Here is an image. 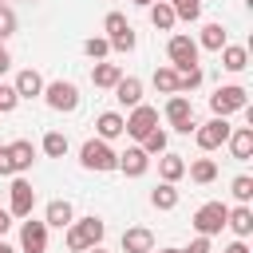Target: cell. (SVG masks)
<instances>
[{
  "label": "cell",
  "instance_id": "11",
  "mask_svg": "<svg viewBox=\"0 0 253 253\" xmlns=\"http://www.w3.org/2000/svg\"><path fill=\"white\" fill-rule=\"evenodd\" d=\"M166 119H170V126H174L178 134H190V130H194V107H190V99H186V95H170Z\"/></svg>",
  "mask_w": 253,
  "mask_h": 253
},
{
  "label": "cell",
  "instance_id": "14",
  "mask_svg": "<svg viewBox=\"0 0 253 253\" xmlns=\"http://www.w3.org/2000/svg\"><path fill=\"white\" fill-rule=\"evenodd\" d=\"M111 91H115V99H119L123 107H130V111L142 103V79H134V75H123Z\"/></svg>",
  "mask_w": 253,
  "mask_h": 253
},
{
  "label": "cell",
  "instance_id": "28",
  "mask_svg": "<svg viewBox=\"0 0 253 253\" xmlns=\"http://www.w3.org/2000/svg\"><path fill=\"white\" fill-rule=\"evenodd\" d=\"M198 43H202V47H210V51H221V47H225V28H221V24H206Z\"/></svg>",
  "mask_w": 253,
  "mask_h": 253
},
{
  "label": "cell",
  "instance_id": "6",
  "mask_svg": "<svg viewBox=\"0 0 253 253\" xmlns=\"http://www.w3.org/2000/svg\"><path fill=\"white\" fill-rule=\"evenodd\" d=\"M43 99L51 111H75L79 107V87L71 79H55V83H43Z\"/></svg>",
  "mask_w": 253,
  "mask_h": 253
},
{
  "label": "cell",
  "instance_id": "33",
  "mask_svg": "<svg viewBox=\"0 0 253 253\" xmlns=\"http://www.w3.org/2000/svg\"><path fill=\"white\" fill-rule=\"evenodd\" d=\"M142 150H146V154H166V130L154 126V130L142 138Z\"/></svg>",
  "mask_w": 253,
  "mask_h": 253
},
{
  "label": "cell",
  "instance_id": "2",
  "mask_svg": "<svg viewBox=\"0 0 253 253\" xmlns=\"http://www.w3.org/2000/svg\"><path fill=\"white\" fill-rule=\"evenodd\" d=\"M79 162H83V170H99V174L119 170V154H115L103 138H87L83 150H79Z\"/></svg>",
  "mask_w": 253,
  "mask_h": 253
},
{
  "label": "cell",
  "instance_id": "45",
  "mask_svg": "<svg viewBox=\"0 0 253 253\" xmlns=\"http://www.w3.org/2000/svg\"><path fill=\"white\" fill-rule=\"evenodd\" d=\"M158 253H182V249H158Z\"/></svg>",
  "mask_w": 253,
  "mask_h": 253
},
{
  "label": "cell",
  "instance_id": "38",
  "mask_svg": "<svg viewBox=\"0 0 253 253\" xmlns=\"http://www.w3.org/2000/svg\"><path fill=\"white\" fill-rule=\"evenodd\" d=\"M182 253H210V237H194V241H190Z\"/></svg>",
  "mask_w": 253,
  "mask_h": 253
},
{
  "label": "cell",
  "instance_id": "44",
  "mask_svg": "<svg viewBox=\"0 0 253 253\" xmlns=\"http://www.w3.org/2000/svg\"><path fill=\"white\" fill-rule=\"evenodd\" d=\"M130 4H138V8H150V4H154V0H130Z\"/></svg>",
  "mask_w": 253,
  "mask_h": 253
},
{
  "label": "cell",
  "instance_id": "32",
  "mask_svg": "<svg viewBox=\"0 0 253 253\" xmlns=\"http://www.w3.org/2000/svg\"><path fill=\"white\" fill-rule=\"evenodd\" d=\"M198 83H202V67H182L178 71V95L182 91H194Z\"/></svg>",
  "mask_w": 253,
  "mask_h": 253
},
{
  "label": "cell",
  "instance_id": "13",
  "mask_svg": "<svg viewBox=\"0 0 253 253\" xmlns=\"http://www.w3.org/2000/svg\"><path fill=\"white\" fill-rule=\"evenodd\" d=\"M146 166H150V154H146L142 146H126V150L119 154V170H123L126 178H142Z\"/></svg>",
  "mask_w": 253,
  "mask_h": 253
},
{
  "label": "cell",
  "instance_id": "43",
  "mask_svg": "<svg viewBox=\"0 0 253 253\" xmlns=\"http://www.w3.org/2000/svg\"><path fill=\"white\" fill-rule=\"evenodd\" d=\"M0 253H16V249H12V245H8L4 237H0Z\"/></svg>",
  "mask_w": 253,
  "mask_h": 253
},
{
  "label": "cell",
  "instance_id": "22",
  "mask_svg": "<svg viewBox=\"0 0 253 253\" xmlns=\"http://www.w3.org/2000/svg\"><path fill=\"white\" fill-rule=\"evenodd\" d=\"M225 225H229L237 237H249V233H253V210H249V206H237V210H229Z\"/></svg>",
  "mask_w": 253,
  "mask_h": 253
},
{
  "label": "cell",
  "instance_id": "17",
  "mask_svg": "<svg viewBox=\"0 0 253 253\" xmlns=\"http://www.w3.org/2000/svg\"><path fill=\"white\" fill-rule=\"evenodd\" d=\"M12 87H16V95H20V99H36V95H43V79H40V71H36V67H24V71L16 75V83H12Z\"/></svg>",
  "mask_w": 253,
  "mask_h": 253
},
{
  "label": "cell",
  "instance_id": "15",
  "mask_svg": "<svg viewBox=\"0 0 253 253\" xmlns=\"http://www.w3.org/2000/svg\"><path fill=\"white\" fill-rule=\"evenodd\" d=\"M8 158H12V174H24L36 162V146L28 138H16V142H8Z\"/></svg>",
  "mask_w": 253,
  "mask_h": 253
},
{
  "label": "cell",
  "instance_id": "24",
  "mask_svg": "<svg viewBox=\"0 0 253 253\" xmlns=\"http://www.w3.org/2000/svg\"><path fill=\"white\" fill-rule=\"evenodd\" d=\"M221 67H225V71H245V67H249V51L237 47V43H225V47H221Z\"/></svg>",
  "mask_w": 253,
  "mask_h": 253
},
{
  "label": "cell",
  "instance_id": "31",
  "mask_svg": "<svg viewBox=\"0 0 253 253\" xmlns=\"http://www.w3.org/2000/svg\"><path fill=\"white\" fill-rule=\"evenodd\" d=\"M166 4L174 8L178 20H198L202 16V0H166Z\"/></svg>",
  "mask_w": 253,
  "mask_h": 253
},
{
  "label": "cell",
  "instance_id": "5",
  "mask_svg": "<svg viewBox=\"0 0 253 253\" xmlns=\"http://www.w3.org/2000/svg\"><path fill=\"white\" fill-rule=\"evenodd\" d=\"M103 28H107V43H111L115 51H134V28L126 24L123 12H107Z\"/></svg>",
  "mask_w": 253,
  "mask_h": 253
},
{
  "label": "cell",
  "instance_id": "27",
  "mask_svg": "<svg viewBox=\"0 0 253 253\" xmlns=\"http://www.w3.org/2000/svg\"><path fill=\"white\" fill-rule=\"evenodd\" d=\"M150 206H154V210H174V206H178V190H174L170 182L154 186V190H150Z\"/></svg>",
  "mask_w": 253,
  "mask_h": 253
},
{
  "label": "cell",
  "instance_id": "39",
  "mask_svg": "<svg viewBox=\"0 0 253 253\" xmlns=\"http://www.w3.org/2000/svg\"><path fill=\"white\" fill-rule=\"evenodd\" d=\"M0 174H12V158H8V146H0Z\"/></svg>",
  "mask_w": 253,
  "mask_h": 253
},
{
  "label": "cell",
  "instance_id": "25",
  "mask_svg": "<svg viewBox=\"0 0 253 253\" xmlns=\"http://www.w3.org/2000/svg\"><path fill=\"white\" fill-rule=\"evenodd\" d=\"M119 79H123V67L119 63H95L91 67V83L95 87H115Z\"/></svg>",
  "mask_w": 253,
  "mask_h": 253
},
{
  "label": "cell",
  "instance_id": "8",
  "mask_svg": "<svg viewBox=\"0 0 253 253\" xmlns=\"http://www.w3.org/2000/svg\"><path fill=\"white\" fill-rule=\"evenodd\" d=\"M229 134H233V126H229L225 119H210V123L194 126V138H198V146H202V150H217V146H225V142H229Z\"/></svg>",
  "mask_w": 253,
  "mask_h": 253
},
{
  "label": "cell",
  "instance_id": "30",
  "mask_svg": "<svg viewBox=\"0 0 253 253\" xmlns=\"http://www.w3.org/2000/svg\"><path fill=\"white\" fill-rule=\"evenodd\" d=\"M154 87L166 91V95H178V71L174 67H158L154 71Z\"/></svg>",
  "mask_w": 253,
  "mask_h": 253
},
{
  "label": "cell",
  "instance_id": "20",
  "mask_svg": "<svg viewBox=\"0 0 253 253\" xmlns=\"http://www.w3.org/2000/svg\"><path fill=\"white\" fill-rule=\"evenodd\" d=\"M95 130H99V138H103V142L119 138V134H123V115H119V111H103V115L95 119Z\"/></svg>",
  "mask_w": 253,
  "mask_h": 253
},
{
  "label": "cell",
  "instance_id": "36",
  "mask_svg": "<svg viewBox=\"0 0 253 253\" xmlns=\"http://www.w3.org/2000/svg\"><path fill=\"white\" fill-rule=\"evenodd\" d=\"M83 51H87V55H91V59H103V55H107V51H111V43H107V40H103V36H91V40H87V43H83Z\"/></svg>",
  "mask_w": 253,
  "mask_h": 253
},
{
  "label": "cell",
  "instance_id": "4",
  "mask_svg": "<svg viewBox=\"0 0 253 253\" xmlns=\"http://www.w3.org/2000/svg\"><path fill=\"white\" fill-rule=\"evenodd\" d=\"M225 217H229V206H225V202H206V206L194 213V229H198V237H213V233H221V229H225Z\"/></svg>",
  "mask_w": 253,
  "mask_h": 253
},
{
  "label": "cell",
  "instance_id": "16",
  "mask_svg": "<svg viewBox=\"0 0 253 253\" xmlns=\"http://www.w3.org/2000/svg\"><path fill=\"white\" fill-rule=\"evenodd\" d=\"M150 249H154V233L146 225L123 229V253H150Z\"/></svg>",
  "mask_w": 253,
  "mask_h": 253
},
{
  "label": "cell",
  "instance_id": "41",
  "mask_svg": "<svg viewBox=\"0 0 253 253\" xmlns=\"http://www.w3.org/2000/svg\"><path fill=\"white\" fill-rule=\"evenodd\" d=\"M225 253H249V245H245V241H241V237H237V241H233V245H225Z\"/></svg>",
  "mask_w": 253,
  "mask_h": 253
},
{
  "label": "cell",
  "instance_id": "46",
  "mask_svg": "<svg viewBox=\"0 0 253 253\" xmlns=\"http://www.w3.org/2000/svg\"><path fill=\"white\" fill-rule=\"evenodd\" d=\"M87 253H107V249H99V245H95V249H87Z\"/></svg>",
  "mask_w": 253,
  "mask_h": 253
},
{
  "label": "cell",
  "instance_id": "35",
  "mask_svg": "<svg viewBox=\"0 0 253 253\" xmlns=\"http://www.w3.org/2000/svg\"><path fill=\"white\" fill-rule=\"evenodd\" d=\"M12 32H16V12H12L8 4H0V43H4Z\"/></svg>",
  "mask_w": 253,
  "mask_h": 253
},
{
  "label": "cell",
  "instance_id": "42",
  "mask_svg": "<svg viewBox=\"0 0 253 253\" xmlns=\"http://www.w3.org/2000/svg\"><path fill=\"white\" fill-rule=\"evenodd\" d=\"M8 67H12V55H8V51H4V43H0V75H4Z\"/></svg>",
  "mask_w": 253,
  "mask_h": 253
},
{
  "label": "cell",
  "instance_id": "37",
  "mask_svg": "<svg viewBox=\"0 0 253 253\" xmlns=\"http://www.w3.org/2000/svg\"><path fill=\"white\" fill-rule=\"evenodd\" d=\"M16 103H20V95H16V87H8V83H0V115H8V111H16Z\"/></svg>",
  "mask_w": 253,
  "mask_h": 253
},
{
  "label": "cell",
  "instance_id": "1",
  "mask_svg": "<svg viewBox=\"0 0 253 253\" xmlns=\"http://www.w3.org/2000/svg\"><path fill=\"white\" fill-rule=\"evenodd\" d=\"M103 233H107V225H103V217H79V221H71L67 225V249L71 253H87V249H95L99 241H103Z\"/></svg>",
  "mask_w": 253,
  "mask_h": 253
},
{
  "label": "cell",
  "instance_id": "23",
  "mask_svg": "<svg viewBox=\"0 0 253 253\" xmlns=\"http://www.w3.org/2000/svg\"><path fill=\"white\" fill-rule=\"evenodd\" d=\"M146 12H150V24H154L158 32H170V28H174V20H178V16H174V8H170L166 0H154Z\"/></svg>",
  "mask_w": 253,
  "mask_h": 253
},
{
  "label": "cell",
  "instance_id": "3",
  "mask_svg": "<svg viewBox=\"0 0 253 253\" xmlns=\"http://www.w3.org/2000/svg\"><path fill=\"white\" fill-rule=\"evenodd\" d=\"M210 107H213V119H229L233 111H245V107H249V91L237 87V83L217 87V91L210 95Z\"/></svg>",
  "mask_w": 253,
  "mask_h": 253
},
{
  "label": "cell",
  "instance_id": "26",
  "mask_svg": "<svg viewBox=\"0 0 253 253\" xmlns=\"http://www.w3.org/2000/svg\"><path fill=\"white\" fill-rule=\"evenodd\" d=\"M186 170H190V178H194L198 186H206V182H213V178H217V162H213V158H194Z\"/></svg>",
  "mask_w": 253,
  "mask_h": 253
},
{
  "label": "cell",
  "instance_id": "18",
  "mask_svg": "<svg viewBox=\"0 0 253 253\" xmlns=\"http://www.w3.org/2000/svg\"><path fill=\"white\" fill-rule=\"evenodd\" d=\"M229 150H233L237 162H249L253 158V126H237L229 134Z\"/></svg>",
  "mask_w": 253,
  "mask_h": 253
},
{
  "label": "cell",
  "instance_id": "9",
  "mask_svg": "<svg viewBox=\"0 0 253 253\" xmlns=\"http://www.w3.org/2000/svg\"><path fill=\"white\" fill-rule=\"evenodd\" d=\"M32 206H36V190L28 178H16L12 190H8V213L12 217H32Z\"/></svg>",
  "mask_w": 253,
  "mask_h": 253
},
{
  "label": "cell",
  "instance_id": "19",
  "mask_svg": "<svg viewBox=\"0 0 253 253\" xmlns=\"http://www.w3.org/2000/svg\"><path fill=\"white\" fill-rule=\"evenodd\" d=\"M75 221V210H71V202H63V198H55V202H47V213H43V225H55V229H63V225H71Z\"/></svg>",
  "mask_w": 253,
  "mask_h": 253
},
{
  "label": "cell",
  "instance_id": "10",
  "mask_svg": "<svg viewBox=\"0 0 253 253\" xmlns=\"http://www.w3.org/2000/svg\"><path fill=\"white\" fill-rule=\"evenodd\" d=\"M166 51H170V67H174V71H182V67H198V43H194L190 36H170Z\"/></svg>",
  "mask_w": 253,
  "mask_h": 253
},
{
  "label": "cell",
  "instance_id": "21",
  "mask_svg": "<svg viewBox=\"0 0 253 253\" xmlns=\"http://www.w3.org/2000/svg\"><path fill=\"white\" fill-rule=\"evenodd\" d=\"M158 174H162V182H170V186H174V182H178V178L186 174V158H182V154H170V150H166V154L158 158Z\"/></svg>",
  "mask_w": 253,
  "mask_h": 253
},
{
  "label": "cell",
  "instance_id": "29",
  "mask_svg": "<svg viewBox=\"0 0 253 253\" xmlns=\"http://www.w3.org/2000/svg\"><path fill=\"white\" fill-rule=\"evenodd\" d=\"M43 154H47V158H63V154H67V134L47 130V134H43Z\"/></svg>",
  "mask_w": 253,
  "mask_h": 253
},
{
  "label": "cell",
  "instance_id": "40",
  "mask_svg": "<svg viewBox=\"0 0 253 253\" xmlns=\"http://www.w3.org/2000/svg\"><path fill=\"white\" fill-rule=\"evenodd\" d=\"M8 225H12V213H8V210H4V206H0V237H4V233H8Z\"/></svg>",
  "mask_w": 253,
  "mask_h": 253
},
{
  "label": "cell",
  "instance_id": "34",
  "mask_svg": "<svg viewBox=\"0 0 253 253\" xmlns=\"http://www.w3.org/2000/svg\"><path fill=\"white\" fill-rule=\"evenodd\" d=\"M233 198H237L241 206L253 198V178H249V174H237V178H233Z\"/></svg>",
  "mask_w": 253,
  "mask_h": 253
},
{
  "label": "cell",
  "instance_id": "7",
  "mask_svg": "<svg viewBox=\"0 0 253 253\" xmlns=\"http://www.w3.org/2000/svg\"><path fill=\"white\" fill-rule=\"evenodd\" d=\"M154 126H158V111L146 107V103H138V107L130 111V119H123V134H130V138H138V142H142Z\"/></svg>",
  "mask_w": 253,
  "mask_h": 253
},
{
  "label": "cell",
  "instance_id": "12",
  "mask_svg": "<svg viewBox=\"0 0 253 253\" xmlns=\"http://www.w3.org/2000/svg\"><path fill=\"white\" fill-rule=\"evenodd\" d=\"M20 249L24 253H47V225L36 221V217H28L20 225Z\"/></svg>",
  "mask_w": 253,
  "mask_h": 253
}]
</instances>
